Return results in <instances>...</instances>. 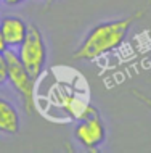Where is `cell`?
<instances>
[{
  "instance_id": "cell-1",
  "label": "cell",
  "mask_w": 151,
  "mask_h": 153,
  "mask_svg": "<svg viewBox=\"0 0 151 153\" xmlns=\"http://www.w3.org/2000/svg\"><path fill=\"white\" fill-rule=\"evenodd\" d=\"M143 15L145 10H137L135 13L129 15L127 18L96 24L82 40L79 48L72 53V58L88 61V60H96L100 56L106 55V53L116 50L125 40L133 23L137 19H140Z\"/></svg>"
},
{
  "instance_id": "cell-2",
  "label": "cell",
  "mask_w": 151,
  "mask_h": 153,
  "mask_svg": "<svg viewBox=\"0 0 151 153\" xmlns=\"http://www.w3.org/2000/svg\"><path fill=\"white\" fill-rule=\"evenodd\" d=\"M7 65H8V81L13 85V89L21 97L23 106L27 114H34L35 111V79L31 76V73L24 68L18 53L13 50H7L5 53Z\"/></svg>"
},
{
  "instance_id": "cell-3",
  "label": "cell",
  "mask_w": 151,
  "mask_h": 153,
  "mask_svg": "<svg viewBox=\"0 0 151 153\" xmlns=\"http://www.w3.org/2000/svg\"><path fill=\"white\" fill-rule=\"evenodd\" d=\"M18 56L21 60V63L24 65V68L37 81L47 61V48H45V40L42 37V32L35 24H29L27 34L24 37L23 44L19 45Z\"/></svg>"
},
{
  "instance_id": "cell-4",
  "label": "cell",
  "mask_w": 151,
  "mask_h": 153,
  "mask_svg": "<svg viewBox=\"0 0 151 153\" xmlns=\"http://www.w3.org/2000/svg\"><path fill=\"white\" fill-rule=\"evenodd\" d=\"M74 135L79 140L80 145L85 147L87 150H96L105 142V137H106L105 124L101 116L96 113L93 116L80 119L74 129Z\"/></svg>"
},
{
  "instance_id": "cell-5",
  "label": "cell",
  "mask_w": 151,
  "mask_h": 153,
  "mask_svg": "<svg viewBox=\"0 0 151 153\" xmlns=\"http://www.w3.org/2000/svg\"><path fill=\"white\" fill-rule=\"evenodd\" d=\"M27 24L19 16H3L0 19V32L8 47H19L27 34Z\"/></svg>"
},
{
  "instance_id": "cell-6",
  "label": "cell",
  "mask_w": 151,
  "mask_h": 153,
  "mask_svg": "<svg viewBox=\"0 0 151 153\" xmlns=\"http://www.w3.org/2000/svg\"><path fill=\"white\" fill-rule=\"evenodd\" d=\"M58 102H60L61 108L66 111L71 118L77 119V121H80V119H84V118H88V116H93V114L98 113L95 106L90 105L88 102L82 100V98L77 97V95L61 94Z\"/></svg>"
},
{
  "instance_id": "cell-7",
  "label": "cell",
  "mask_w": 151,
  "mask_h": 153,
  "mask_svg": "<svg viewBox=\"0 0 151 153\" xmlns=\"http://www.w3.org/2000/svg\"><path fill=\"white\" fill-rule=\"evenodd\" d=\"M0 132L18 134L19 132V114L10 102L0 97Z\"/></svg>"
},
{
  "instance_id": "cell-8",
  "label": "cell",
  "mask_w": 151,
  "mask_h": 153,
  "mask_svg": "<svg viewBox=\"0 0 151 153\" xmlns=\"http://www.w3.org/2000/svg\"><path fill=\"white\" fill-rule=\"evenodd\" d=\"M130 92H132V95L137 98L138 102H140V103H143V105L146 106V108H148V110L151 111V97H150V95H146V94H143V92H140L138 89H132Z\"/></svg>"
},
{
  "instance_id": "cell-9",
  "label": "cell",
  "mask_w": 151,
  "mask_h": 153,
  "mask_svg": "<svg viewBox=\"0 0 151 153\" xmlns=\"http://www.w3.org/2000/svg\"><path fill=\"white\" fill-rule=\"evenodd\" d=\"M8 81V65L3 53H0V85Z\"/></svg>"
},
{
  "instance_id": "cell-10",
  "label": "cell",
  "mask_w": 151,
  "mask_h": 153,
  "mask_svg": "<svg viewBox=\"0 0 151 153\" xmlns=\"http://www.w3.org/2000/svg\"><path fill=\"white\" fill-rule=\"evenodd\" d=\"M2 2L8 7H18V5H21L24 0H2Z\"/></svg>"
},
{
  "instance_id": "cell-11",
  "label": "cell",
  "mask_w": 151,
  "mask_h": 153,
  "mask_svg": "<svg viewBox=\"0 0 151 153\" xmlns=\"http://www.w3.org/2000/svg\"><path fill=\"white\" fill-rule=\"evenodd\" d=\"M7 50H8V45L5 42V39H3L2 32H0V53H5Z\"/></svg>"
},
{
  "instance_id": "cell-12",
  "label": "cell",
  "mask_w": 151,
  "mask_h": 153,
  "mask_svg": "<svg viewBox=\"0 0 151 153\" xmlns=\"http://www.w3.org/2000/svg\"><path fill=\"white\" fill-rule=\"evenodd\" d=\"M53 2H55V0H48V3H47V5H48V8H50V7L53 5Z\"/></svg>"
},
{
  "instance_id": "cell-13",
  "label": "cell",
  "mask_w": 151,
  "mask_h": 153,
  "mask_svg": "<svg viewBox=\"0 0 151 153\" xmlns=\"http://www.w3.org/2000/svg\"><path fill=\"white\" fill-rule=\"evenodd\" d=\"M148 3H151V0H148Z\"/></svg>"
},
{
  "instance_id": "cell-14",
  "label": "cell",
  "mask_w": 151,
  "mask_h": 153,
  "mask_svg": "<svg viewBox=\"0 0 151 153\" xmlns=\"http://www.w3.org/2000/svg\"><path fill=\"white\" fill-rule=\"evenodd\" d=\"M0 2H2V0H0Z\"/></svg>"
}]
</instances>
